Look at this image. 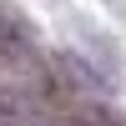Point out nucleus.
I'll return each instance as SVG.
<instances>
[{
    "label": "nucleus",
    "mask_w": 126,
    "mask_h": 126,
    "mask_svg": "<svg viewBox=\"0 0 126 126\" xmlns=\"http://www.w3.org/2000/svg\"><path fill=\"white\" fill-rule=\"evenodd\" d=\"M0 61L20 66V71H40V50H35L25 25H0Z\"/></svg>",
    "instance_id": "f257e3e1"
}]
</instances>
